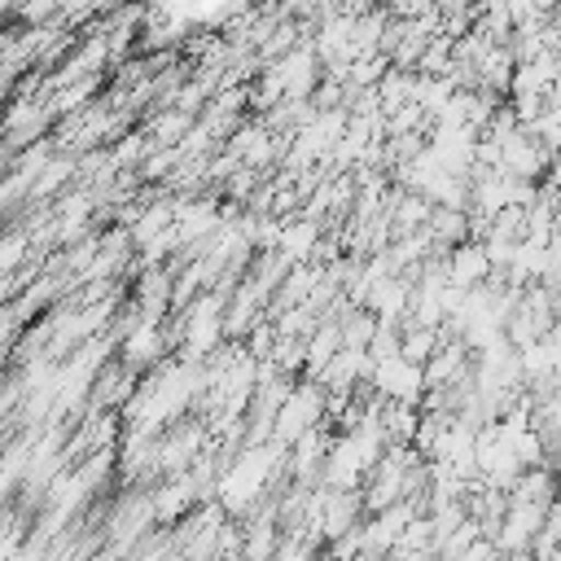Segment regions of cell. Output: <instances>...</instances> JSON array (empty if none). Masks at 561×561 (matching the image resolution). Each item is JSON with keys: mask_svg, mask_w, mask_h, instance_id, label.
Listing matches in <instances>:
<instances>
[{"mask_svg": "<svg viewBox=\"0 0 561 561\" xmlns=\"http://www.w3.org/2000/svg\"><path fill=\"white\" fill-rule=\"evenodd\" d=\"M158 351H162V333H158V324L153 320H145L140 329H131L127 333V342H123V359H127V368L136 373V368H145V364H153L158 359Z\"/></svg>", "mask_w": 561, "mask_h": 561, "instance_id": "2", "label": "cell"}, {"mask_svg": "<svg viewBox=\"0 0 561 561\" xmlns=\"http://www.w3.org/2000/svg\"><path fill=\"white\" fill-rule=\"evenodd\" d=\"M22 259V237H0V272H9Z\"/></svg>", "mask_w": 561, "mask_h": 561, "instance_id": "3", "label": "cell"}, {"mask_svg": "<svg viewBox=\"0 0 561 561\" xmlns=\"http://www.w3.org/2000/svg\"><path fill=\"white\" fill-rule=\"evenodd\" d=\"M272 451H245V460H237L228 473H224V482H219V500H224V508H232V513H241L263 486H267V478H272Z\"/></svg>", "mask_w": 561, "mask_h": 561, "instance_id": "1", "label": "cell"}, {"mask_svg": "<svg viewBox=\"0 0 561 561\" xmlns=\"http://www.w3.org/2000/svg\"><path fill=\"white\" fill-rule=\"evenodd\" d=\"M48 13H57V0H26V4H22V18H26V22H44Z\"/></svg>", "mask_w": 561, "mask_h": 561, "instance_id": "4", "label": "cell"}]
</instances>
